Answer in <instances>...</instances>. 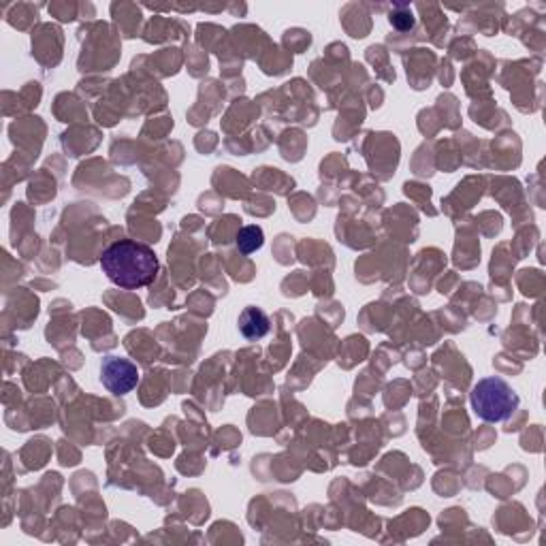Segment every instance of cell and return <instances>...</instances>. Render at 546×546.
I'll use <instances>...</instances> for the list:
<instances>
[{"label":"cell","mask_w":546,"mask_h":546,"mask_svg":"<svg viewBox=\"0 0 546 546\" xmlns=\"http://www.w3.org/2000/svg\"><path fill=\"white\" fill-rule=\"evenodd\" d=\"M472 410L484 422H501L511 419L519 408V395L506 380L498 376L482 378L470 392Z\"/></svg>","instance_id":"2"},{"label":"cell","mask_w":546,"mask_h":546,"mask_svg":"<svg viewBox=\"0 0 546 546\" xmlns=\"http://www.w3.org/2000/svg\"><path fill=\"white\" fill-rule=\"evenodd\" d=\"M101 382L114 395H128L139 384V370L133 361L107 357L101 363Z\"/></svg>","instance_id":"3"},{"label":"cell","mask_w":546,"mask_h":546,"mask_svg":"<svg viewBox=\"0 0 546 546\" xmlns=\"http://www.w3.org/2000/svg\"><path fill=\"white\" fill-rule=\"evenodd\" d=\"M391 24L395 28H400V30H408V28L414 26V15L406 9L397 11V14H391Z\"/></svg>","instance_id":"6"},{"label":"cell","mask_w":546,"mask_h":546,"mask_svg":"<svg viewBox=\"0 0 546 546\" xmlns=\"http://www.w3.org/2000/svg\"><path fill=\"white\" fill-rule=\"evenodd\" d=\"M237 324H239V331H242V335L250 342L263 340V337L269 333V329H272L269 316L261 308H254V305L243 308L242 314H239Z\"/></svg>","instance_id":"4"},{"label":"cell","mask_w":546,"mask_h":546,"mask_svg":"<svg viewBox=\"0 0 546 546\" xmlns=\"http://www.w3.org/2000/svg\"><path fill=\"white\" fill-rule=\"evenodd\" d=\"M235 243H237V250L242 254H253V253H256V250H261L263 243H265V233H263L261 226H256V224L243 226V229L237 233Z\"/></svg>","instance_id":"5"},{"label":"cell","mask_w":546,"mask_h":546,"mask_svg":"<svg viewBox=\"0 0 546 546\" xmlns=\"http://www.w3.org/2000/svg\"><path fill=\"white\" fill-rule=\"evenodd\" d=\"M101 269L115 286L137 291L154 282L158 259L150 245L137 243L133 239H120L103 253Z\"/></svg>","instance_id":"1"}]
</instances>
